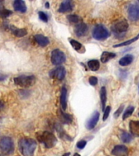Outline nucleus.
<instances>
[{
    "instance_id": "nucleus-1",
    "label": "nucleus",
    "mask_w": 139,
    "mask_h": 156,
    "mask_svg": "<svg viewBox=\"0 0 139 156\" xmlns=\"http://www.w3.org/2000/svg\"><path fill=\"white\" fill-rule=\"evenodd\" d=\"M37 147V142L32 138H21L19 141L20 151L24 156H33Z\"/></svg>"
},
{
    "instance_id": "nucleus-2",
    "label": "nucleus",
    "mask_w": 139,
    "mask_h": 156,
    "mask_svg": "<svg viewBox=\"0 0 139 156\" xmlns=\"http://www.w3.org/2000/svg\"><path fill=\"white\" fill-rule=\"evenodd\" d=\"M37 139L39 142L43 143L46 148H52L55 146L57 138L52 133L49 131H44L42 133H37Z\"/></svg>"
},
{
    "instance_id": "nucleus-3",
    "label": "nucleus",
    "mask_w": 139,
    "mask_h": 156,
    "mask_svg": "<svg viewBox=\"0 0 139 156\" xmlns=\"http://www.w3.org/2000/svg\"><path fill=\"white\" fill-rule=\"evenodd\" d=\"M128 28H129V24L126 20L119 19L112 24V30L116 36L121 37L128 30Z\"/></svg>"
},
{
    "instance_id": "nucleus-4",
    "label": "nucleus",
    "mask_w": 139,
    "mask_h": 156,
    "mask_svg": "<svg viewBox=\"0 0 139 156\" xmlns=\"http://www.w3.org/2000/svg\"><path fill=\"white\" fill-rule=\"evenodd\" d=\"M36 78L33 75H21L14 78V83L21 87H29L35 83Z\"/></svg>"
},
{
    "instance_id": "nucleus-5",
    "label": "nucleus",
    "mask_w": 139,
    "mask_h": 156,
    "mask_svg": "<svg viewBox=\"0 0 139 156\" xmlns=\"http://www.w3.org/2000/svg\"><path fill=\"white\" fill-rule=\"evenodd\" d=\"M93 37L98 41H103L110 36L107 29L102 24H98L94 28L92 32Z\"/></svg>"
},
{
    "instance_id": "nucleus-6",
    "label": "nucleus",
    "mask_w": 139,
    "mask_h": 156,
    "mask_svg": "<svg viewBox=\"0 0 139 156\" xmlns=\"http://www.w3.org/2000/svg\"><path fill=\"white\" fill-rule=\"evenodd\" d=\"M0 149L6 154H11L14 151V142L10 136H2L0 139Z\"/></svg>"
},
{
    "instance_id": "nucleus-7",
    "label": "nucleus",
    "mask_w": 139,
    "mask_h": 156,
    "mask_svg": "<svg viewBox=\"0 0 139 156\" xmlns=\"http://www.w3.org/2000/svg\"><path fill=\"white\" fill-rule=\"evenodd\" d=\"M51 60L54 65H61L65 62L66 56L63 51L59 49H55L51 52Z\"/></svg>"
},
{
    "instance_id": "nucleus-8",
    "label": "nucleus",
    "mask_w": 139,
    "mask_h": 156,
    "mask_svg": "<svg viewBox=\"0 0 139 156\" xmlns=\"http://www.w3.org/2000/svg\"><path fill=\"white\" fill-rule=\"evenodd\" d=\"M128 15L129 20L132 21H137L139 20V2L132 3L128 8Z\"/></svg>"
},
{
    "instance_id": "nucleus-9",
    "label": "nucleus",
    "mask_w": 139,
    "mask_h": 156,
    "mask_svg": "<svg viewBox=\"0 0 139 156\" xmlns=\"http://www.w3.org/2000/svg\"><path fill=\"white\" fill-rule=\"evenodd\" d=\"M66 71L65 68L62 67V66H59L58 68H55L53 70H51L49 73V76L51 78L54 79H57V80H63V78L65 77Z\"/></svg>"
},
{
    "instance_id": "nucleus-10",
    "label": "nucleus",
    "mask_w": 139,
    "mask_h": 156,
    "mask_svg": "<svg viewBox=\"0 0 139 156\" xmlns=\"http://www.w3.org/2000/svg\"><path fill=\"white\" fill-rule=\"evenodd\" d=\"M112 154L114 156H126L128 154V148L124 145H118L113 148Z\"/></svg>"
},
{
    "instance_id": "nucleus-11",
    "label": "nucleus",
    "mask_w": 139,
    "mask_h": 156,
    "mask_svg": "<svg viewBox=\"0 0 139 156\" xmlns=\"http://www.w3.org/2000/svg\"><path fill=\"white\" fill-rule=\"evenodd\" d=\"M73 3L69 0H65L63 2H61L59 8L58 12L60 13H64V12H68L73 11Z\"/></svg>"
},
{
    "instance_id": "nucleus-12",
    "label": "nucleus",
    "mask_w": 139,
    "mask_h": 156,
    "mask_svg": "<svg viewBox=\"0 0 139 156\" xmlns=\"http://www.w3.org/2000/svg\"><path fill=\"white\" fill-rule=\"evenodd\" d=\"M58 116L59 118L61 123L66 124H69L73 122V117L69 114H67L65 112H63L62 110L58 111Z\"/></svg>"
},
{
    "instance_id": "nucleus-13",
    "label": "nucleus",
    "mask_w": 139,
    "mask_h": 156,
    "mask_svg": "<svg viewBox=\"0 0 139 156\" xmlns=\"http://www.w3.org/2000/svg\"><path fill=\"white\" fill-rule=\"evenodd\" d=\"M74 31H75L76 35L77 37L85 36L88 32V26L85 23H80L75 27Z\"/></svg>"
},
{
    "instance_id": "nucleus-14",
    "label": "nucleus",
    "mask_w": 139,
    "mask_h": 156,
    "mask_svg": "<svg viewBox=\"0 0 139 156\" xmlns=\"http://www.w3.org/2000/svg\"><path fill=\"white\" fill-rule=\"evenodd\" d=\"M99 119V113L98 112H95L94 114L92 115V116L90 117V119H89L86 123V128L88 129H93L96 126L98 121Z\"/></svg>"
},
{
    "instance_id": "nucleus-15",
    "label": "nucleus",
    "mask_w": 139,
    "mask_h": 156,
    "mask_svg": "<svg viewBox=\"0 0 139 156\" xmlns=\"http://www.w3.org/2000/svg\"><path fill=\"white\" fill-rule=\"evenodd\" d=\"M13 7H14L15 11H16L18 12L24 13L27 11L26 4L22 0H16V1H14L13 2Z\"/></svg>"
},
{
    "instance_id": "nucleus-16",
    "label": "nucleus",
    "mask_w": 139,
    "mask_h": 156,
    "mask_svg": "<svg viewBox=\"0 0 139 156\" xmlns=\"http://www.w3.org/2000/svg\"><path fill=\"white\" fill-rule=\"evenodd\" d=\"M34 39H35V41L37 44H38L39 46H46L50 43V41H49L48 37H46L43 36V35H41V34H36L35 36H34Z\"/></svg>"
},
{
    "instance_id": "nucleus-17",
    "label": "nucleus",
    "mask_w": 139,
    "mask_h": 156,
    "mask_svg": "<svg viewBox=\"0 0 139 156\" xmlns=\"http://www.w3.org/2000/svg\"><path fill=\"white\" fill-rule=\"evenodd\" d=\"M67 88L65 86H63L61 89V94H60V104L62 107V109L66 110L67 108Z\"/></svg>"
},
{
    "instance_id": "nucleus-18",
    "label": "nucleus",
    "mask_w": 139,
    "mask_h": 156,
    "mask_svg": "<svg viewBox=\"0 0 139 156\" xmlns=\"http://www.w3.org/2000/svg\"><path fill=\"white\" fill-rule=\"evenodd\" d=\"M9 29L12 32V34H14L15 36H16L17 37H22L27 34V30L24 29H18L15 26L10 25Z\"/></svg>"
},
{
    "instance_id": "nucleus-19",
    "label": "nucleus",
    "mask_w": 139,
    "mask_h": 156,
    "mask_svg": "<svg viewBox=\"0 0 139 156\" xmlns=\"http://www.w3.org/2000/svg\"><path fill=\"white\" fill-rule=\"evenodd\" d=\"M129 130L133 135L139 136V121L132 120L129 122Z\"/></svg>"
},
{
    "instance_id": "nucleus-20",
    "label": "nucleus",
    "mask_w": 139,
    "mask_h": 156,
    "mask_svg": "<svg viewBox=\"0 0 139 156\" xmlns=\"http://www.w3.org/2000/svg\"><path fill=\"white\" fill-rule=\"evenodd\" d=\"M133 60H134V56L132 55H126L119 59V63L121 66H127L132 63Z\"/></svg>"
},
{
    "instance_id": "nucleus-21",
    "label": "nucleus",
    "mask_w": 139,
    "mask_h": 156,
    "mask_svg": "<svg viewBox=\"0 0 139 156\" xmlns=\"http://www.w3.org/2000/svg\"><path fill=\"white\" fill-rule=\"evenodd\" d=\"M69 42L73 46V48L77 51H79L80 53H82L81 51H85V49L83 47V45L81 43H80L79 41H76V40H73V39H69Z\"/></svg>"
},
{
    "instance_id": "nucleus-22",
    "label": "nucleus",
    "mask_w": 139,
    "mask_h": 156,
    "mask_svg": "<svg viewBox=\"0 0 139 156\" xmlns=\"http://www.w3.org/2000/svg\"><path fill=\"white\" fill-rule=\"evenodd\" d=\"M116 57V54L110 52V51H104L102 52L101 55V62L102 63H107V61H109L111 58Z\"/></svg>"
},
{
    "instance_id": "nucleus-23",
    "label": "nucleus",
    "mask_w": 139,
    "mask_h": 156,
    "mask_svg": "<svg viewBox=\"0 0 139 156\" xmlns=\"http://www.w3.org/2000/svg\"><path fill=\"white\" fill-rule=\"evenodd\" d=\"M55 129H56V130H57V132H58L59 135V136H60L61 138L64 139V140H70V141L72 140V138H71L70 136H68V135H67L65 132L63 131V127L61 126L60 124H56Z\"/></svg>"
},
{
    "instance_id": "nucleus-24",
    "label": "nucleus",
    "mask_w": 139,
    "mask_h": 156,
    "mask_svg": "<svg viewBox=\"0 0 139 156\" xmlns=\"http://www.w3.org/2000/svg\"><path fill=\"white\" fill-rule=\"evenodd\" d=\"M100 99H101V104H102V110H105V105L107 102V90L106 88L102 87L100 90Z\"/></svg>"
},
{
    "instance_id": "nucleus-25",
    "label": "nucleus",
    "mask_w": 139,
    "mask_h": 156,
    "mask_svg": "<svg viewBox=\"0 0 139 156\" xmlns=\"http://www.w3.org/2000/svg\"><path fill=\"white\" fill-rule=\"evenodd\" d=\"M87 65L90 70L97 71L98 70V68H99L100 63L99 62L98 60H96V59H93V60H90L88 62Z\"/></svg>"
},
{
    "instance_id": "nucleus-26",
    "label": "nucleus",
    "mask_w": 139,
    "mask_h": 156,
    "mask_svg": "<svg viewBox=\"0 0 139 156\" xmlns=\"http://www.w3.org/2000/svg\"><path fill=\"white\" fill-rule=\"evenodd\" d=\"M139 38V34L137 35L135 37H134V38L130 39V40H129V41H124V42H121V43L119 44H117V45H115V46H113V47L114 48H117V47H120V46H129V45H130V44H132L133 42H134V41H136L137 39Z\"/></svg>"
},
{
    "instance_id": "nucleus-27",
    "label": "nucleus",
    "mask_w": 139,
    "mask_h": 156,
    "mask_svg": "<svg viewBox=\"0 0 139 156\" xmlns=\"http://www.w3.org/2000/svg\"><path fill=\"white\" fill-rule=\"evenodd\" d=\"M12 14V11L6 9L3 6H0V17L7 18Z\"/></svg>"
},
{
    "instance_id": "nucleus-28",
    "label": "nucleus",
    "mask_w": 139,
    "mask_h": 156,
    "mask_svg": "<svg viewBox=\"0 0 139 156\" xmlns=\"http://www.w3.org/2000/svg\"><path fill=\"white\" fill-rule=\"evenodd\" d=\"M120 139H121V141L123 142H124V143H129V142H130L132 141L133 136L129 133H126V132H123L121 135H120Z\"/></svg>"
},
{
    "instance_id": "nucleus-29",
    "label": "nucleus",
    "mask_w": 139,
    "mask_h": 156,
    "mask_svg": "<svg viewBox=\"0 0 139 156\" xmlns=\"http://www.w3.org/2000/svg\"><path fill=\"white\" fill-rule=\"evenodd\" d=\"M67 18H68V21H70L71 23H78L80 21V16H78L77 15H68Z\"/></svg>"
},
{
    "instance_id": "nucleus-30",
    "label": "nucleus",
    "mask_w": 139,
    "mask_h": 156,
    "mask_svg": "<svg viewBox=\"0 0 139 156\" xmlns=\"http://www.w3.org/2000/svg\"><path fill=\"white\" fill-rule=\"evenodd\" d=\"M134 107H129L127 108V110L124 112V115H123V119H126L127 118H129V116H131L132 114L134 113Z\"/></svg>"
},
{
    "instance_id": "nucleus-31",
    "label": "nucleus",
    "mask_w": 139,
    "mask_h": 156,
    "mask_svg": "<svg viewBox=\"0 0 139 156\" xmlns=\"http://www.w3.org/2000/svg\"><path fill=\"white\" fill-rule=\"evenodd\" d=\"M38 16L40 20H41L43 22H47L48 21V16L43 12H38Z\"/></svg>"
},
{
    "instance_id": "nucleus-32",
    "label": "nucleus",
    "mask_w": 139,
    "mask_h": 156,
    "mask_svg": "<svg viewBox=\"0 0 139 156\" xmlns=\"http://www.w3.org/2000/svg\"><path fill=\"white\" fill-rule=\"evenodd\" d=\"M110 112H111V107H106V109L104 110V114H103V120H106L108 118Z\"/></svg>"
},
{
    "instance_id": "nucleus-33",
    "label": "nucleus",
    "mask_w": 139,
    "mask_h": 156,
    "mask_svg": "<svg viewBox=\"0 0 139 156\" xmlns=\"http://www.w3.org/2000/svg\"><path fill=\"white\" fill-rule=\"evenodd\" d=\"M89 82L91 85L94 86L98 84V78L95 77V76H90V79H89Z\"/></svg>"
},
{
    "instance_id": "nucleus-34",
    "label": "nucleus",
    "mask_w": 139,
    "mask_h": 156,
    "mask_svg": "<svg viewBox=\"0 0 139 156\" xmlns=\"http://www.w3.org/2000/svg\"><path fill=\"white\" fill-rule=\"evenodd\" d=\"M123 109H124V105H121V106H120V107H119V108L117 109L116 112H115L114 115H115V117H116V118H118V117L120 115V113L122 112Z\"/></svg>"
},
{
    "instance_id": "nucleus-35",
    "label": "nucleus",
    "mask_w": 139,
    "mask_h": 156,
    "mask_svg": "<svg viewBox=\"0 0 139 156\" xmlns=\"http://www.w3.org/2000/svg\"><path fill=\"white\" fill-rule=\"evenodd\" d=\"M85 146H86V141H78L77 144V148L80 149V150H82L83 148H85Z\"/></svg>"
},
{
    "instance_id": "nucleus-36",
    "label": "nucleus",
    "mask_w": 139,
    "mask_h": 156,
    "mask_svg": "<svg viewBox=\"0 0 139 156\" xmlns=\"http://www.w3.org/2000/svg\"><path fill=\"white\" fill-rule=\"evenodd\" d=\"M20 94L23 98H27L30 95V92L28 90H20Z\"/></svg>"
},
{
    "instance_id": "nucleus-37",
    "label": "nucleus",
    "mask_w": 139,
    "mask_h": 156,
    "mask_svg": "<svg viewBox=\"0 0 139 156\" xmlns=\"http://www.w3.org/2000/svg\"><path fill=\"white\" fill-rule=\"evenodd\" d=\"M7 78V76L5 75H0V80H3Z\"/></svg>"
},
{
    "instance_id": "nucleus-38",
    "label": "nucleus",
    "mask_w": 139,
    "mask_h": 156,
    "mask_svg": "<svg viewBox=\"0 0 139 156\" xmlns=\"http://www.w3.org/2000/svg\"><path fill=\"white\" fill-rule=\"evenodd\" d=\"M3 102H2V101H1V100H0V110H2V107H3Z\"/></svg>"
},
{
    "instance_id": "nucleus-39",
    "label": "nucleus",
    "mask_w": 139,
    "mask_h": 156,
    "mask_svg": "<svg viewBox=\"0 0 139 156\" xmlns=\"http://www.w3.org/2000/svg\"><path fill=\"white\" fill-rule=\"evenodd\" d=\"M69 155H70V153H66L64 154L63 156H69Z\"/></svg>"
},
{
    "instance_id": "nucleus-40",
    "label": "nucleus",
    "mask_w": 139,
    "mask_h": 156,
    "mask_svg": "<svg viewBox=\"0 0 139 156\" xmlns=\"http://www.w3.org/2000/svg\"><path fill=\"white\" fill-rule=\"evenodd\" d=\"M46 8H49V2H46Z\"/></svg>"
},
{
    "instance_id": "nucleus-41",
    "label": "nucleus",
    "mask_w": 139,
    "mask_h": 156,
    "mask_svg": "<svg viewBox=\"0 0 139 156\" xmlns=\"http://www.w3.org/2000/svg\"><path fill=\"white\" fill-rule=\"evenodd\" d=\"M73 156H80V155L78 153H76V154H74V155Z\"/></svg>"
},
{
    "instance_id": "nucleus-42",
    "label": "nucleus",
    "mask_w": 139,
    "mask_h": 156,
    "mask_svg": "<svg viewBox=\"0 0 139 156\" xmlns=\"http://www.w3.org/2000/svg\"><path fill=\"white\" fill-rule=\"evenodd\" d=\"M0 156H3V155H2V154H0Z\"/></svg>"
},
{
    "instance_id": "nucleus-43",
    "label": "nucleus",
    "mask_w": 139,
    "mask_h": 156,
    "mask_svg": "<svg viewBox=\"0 0 139 156\" xmlns=\"http://www.w3.org/2000/svg\"><path fill=\"white\" fill-rule=\"evenodd\" d=\"M138 90H139V85H138Z\"/></svg>"
},
{
    "instance_id": "nucleus-44",
    "label": "nucleus",
    "mask_w": 139,
    "mask_h": 156,
    "mask_svg": "<svg viewBox=\"0 0 139 156\" xmlns=\"http://www.w3.org/2000/svg\"><path fill=\"white\" fill-rule=\"evenodd\" d=\"M138 115H139V113H138Z\"/></svg>"
}]
</instances>
